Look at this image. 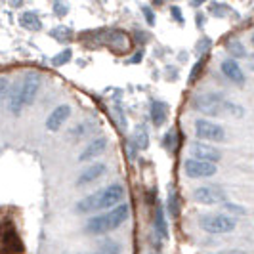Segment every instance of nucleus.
<instances>
[{
	"instance_id": "1",
	"label": "nucleus",
	"mask_w": 254,
	"mask_h": 254,
	"mask_svg": "<svg viewBox=\"0 0 254 254\" xmlns=\"http://www.w3.org/2000/svg\"><path fill=\"white\" fill-rule=\"evenodd\" d=\"M125 193H127L125 186L115 182V184L105 186L103 190H98L96 193L80 199L75 208L78 214H92V212H102V210L105 212V210H111L115 206L123 204Z\"/></svg>"
},
{
	"instance_id": "2",
	"label": "nucleus",
	"mask_w": 254,
	"mask_h": 254,
	"mask_svg": "<svg viewBox=\"0 0 254 254\" xmlns=\"http://www.w3.org/2000/svg\"><path fill=\"white\" fill-rule=\"evenodd\" d=\"M130 218V206L127 203L119 204L111 210H105L102 214L88 218V222L84 224V233L86 235H103L115 231L117 228H121L125 222Z\"/></svg>"
},
{
	"instance_id": "3",
	"label": "nucleus",
	"mask_w": 254,
	"mask_h": 254,
	"mask_svg": "<svg viewBox=\"0 0 254 254\" xmlns=\"http://www.w3.org/2000/svg\"><path fill=\"white\" fill-rule=\"evenodd\" d=\"M199 228L208 235H226L237 228V222L233 216H228L224 212H206L199 216Z\"/></svg>"
},
{
	"instance_id": "4",
	"label": "nucleus",
	"mask_w": 254,
	"mask_h": 254,
	"mask_svg": "<svg viewBox=\"0 0 254 254\" xmlns=\"http://www.w3.org/2000/svg\"><path fill=\"white\" fill-rule=\"evenodd\" d=\"M226 94L224 92H203V94H197L193 98V107L203 115L208 117H218V115L224 113V102H226Z\"/></svg>"
},
{
	"instance_id": "5",
	"label": "nucleus",
	"mask_w": 254,
	"mask_h": 254,
	"mask_svg": "<svg viewBox=\"0 0 254 254\" xmlns=\"http://www.w3.org/2000/svg\"><path fill=\"white\" fill-rule=\"evenodd\" d=\"M195 136L199 141L216 143V141L226 140V130L222 125H218L210 119H197L195 121Z\"/></svg>"
},
{
	"instance_id": "6",
	"label": "nucleus",
	"mask_w": 254,
	"mask_h": 254,
	"mask_svg": "<svg viewBox=\"0 0 254 254\" xmlns=\"http://www.w3.org/2000/svg\"><path fill=\"white\" fill-rule=\"evenodd\" d=\"M193 201L199 204H206V206H212V204H224L228 195H226V190L222 186H216V184H208V186H201L197 190H193L191 193Z\"/></svg>"
},
{
	"instance_id": "7",
	"label": "nucleus",
	"mask_w": 254,
	"mask_h": 254,
	"mask_svg": "<svg viewBox=\"0 0 254 254\" xmlns=\"http://www.w3.org/2000/svg\"><path fill=\"white\" fill-rule=\"evenodd\" d=\"M190 153L191 159H195V161H204V163H212V165L222 161V151L218 147H214L212 143H206V141H191Z\"/></svg>"
},
{
	"instance_id": "8",
	"label": "nucleus",
	"mask_w": 254,
	"mask_h": 254,
	"mask_svg": "<svg viewBox=\"0 0 254 254\" xmlns=\"http://www.w3.org/2000/svg\"><path fill=\"white\" fill-rule=\"evenodd\" d=\"M218 172V166L212 163H204V161H195V159H188L184 163V174L191 180H203L212 178Z\"/></svg>"
},
{
	"instance_id": "9",
	"label": "nucleus",
	"mask_w": 254,
	"mask_h": 254,
	"mask_svg": "<svg viewBox=\"0 0 254 254\" xmlns=\"http://www.w3.org/2000/svg\"><path fill=\"white\" fill-rule=\"evenodd\" d=\"M40 86H42V76L35 73V71L27 73L21 78V98H23V105L25 107L35 103L38 92H40Z\"/></svg>"
},
{
	"instance_id": "10",
	"label": "nucleus",
	"mask_w": 254,
	"mask_h": 254,
	"mask_svg": "<svg viewBox=\"0 0 254 254\" xmlns=\"http://www.w3.org/2000/svg\"><path fill=\"white\" fill-rule=\"evenodd\" d=\"M69 117H71V105H69V103L58 105V107L48 115V119H46V130H50V132L60 130V128L64 127V123H67Z\"/></svg>"
},
{
	"instance_id": "11",
	"label": "nucleus",
	"mask_w": 254,
	"mask_h": 254,
	"mask_svg": "<svg viewBox=\"0 0 254 254\" xmlns=\"http://www.w3.org/2000/svg\"><path fill=\"white\" fill-rule=\"evenodd\" d=\"M220 71L224 73V76L231 80L233 84H239V86H245V82H247V76H245V71H243V67L237 62H233V60H224L222 64H220Z\"/></svg>"
},
{
	"instance_id": "12",
	"label": "nucleus",
	"mask_w": 254,
	"mask_h": 254,
	"mask_svg": "<svg viewBox=\"0 0 254 254\" xmlns=\"http://www.w3.org/2000/svg\"><path fill=\"white\" fill-rule=\"evenodd\" d=\"M105 172H107V166L103 165V163H94V165L86 166V168L78 174V178H76V188L88 186V184H92V182L100 180Z\"/></svg>"
},
{
	"instance_id": "13",
	"label": "nucleus",
	"mask_w": 254,
	"mask_h": 254,
	"mask_svg": "<svg viewBox=\"0 0 254 254\" xmlns=\"http://www.w3.org/2000/svg\"><path fill=\"white\" fill-rule=\"evenodd\" d=\"M105 147H107V138H105V136H98V138H94V140L84 147V151L78 155V161H80V163L92 161V159H96L98 155H102V153L105 151Z\"/></svg>"
},
{
	"instance_id": "14",
	"label": "nucleus",
	"mask_w": 254,
	"mask_h": 254,
	"mask_svg": "<svg viewBox=\"0 0 254 254\" xmlns=\"http://www.w3.org/2000/svg\"><path fill=\"white\" fill-rule=\"evenodd\" d=\"M168 119V105L161 100H153L149 103V121L153 123V127H163Z\"/></svg>"
},
{
	"instance_id": "15",
	"label": "nucleus",
	"mask_w": 254,
	"mask_h": 254,
	"mask_svg": "<svg viewBox=\"0 0 254 254\" xmlns=\"http://www.w3.org/2000/svg\"><path fill=\"white\" fill-rule=\"evenodd\" d=\"M23 98H21V80L13 82L12 90H10V96H8V111L13 115V117H19L21 111H23Z\"/></svg>"
},
{
	"instance_id": "16",
	"label": "nucleus",
	"mask_w": 254,
	"mask_h": 254,
	"mask_svg": "<svg viewBox=\"0 0 254 254\" xmlns=\"http://www.w3.org/2000/svg\"><path fill=\"white\" fill-rule=\"evenodd\" d=\"M153 228H155V235L163 241L168 239V220H166V210L159 204L155 208V216H153Z\"/></svg>"
},
{
	"instance_id": "17",
	"label": "nucleus",
	"mask_w": 254,
	"mask_h": 254,
	"mask_svg": "<svg viewBox=\"0 0 254 254\" xmlns=\"http://www.w3.org/2000/svg\"><path fill=\"white\" fill-rule=\"evenodd\" d=\"M226 52H228L229 60H233V62H237V60H245V58H249V54H247V48H245V44H243L241 40H237V38H231L226 42Z\"/></svg>"
},
{
	"instance_id": "18",
	"label": "nucleus",
	"mask_w": 254,
	"mask_h": 254,
	"mask_svg": "<svg viewBox=\"0 0 254 254\" xmlns=\"http://www.w3.org/2000/svg\"><path fill=\"white\" fill-rule=\"evenodd\" d=\"M19 23L29 31H42V19L37 12H23L19 15Z\"/></svg>"
},
{
	"instance_id": "19",
	"label": "nucleus",
	"mask_w": 254,
	"mask_h": 254,
	"mask_svg": "<svg viewBox=\"0 0 254 254\" xmlns=\"http://www.w3.org/2000/svg\"><path fill=\"white\" fill-rule=\"evenodd\" d=\"M132 141L138 145V149H147V147H149V132H147V127H145V125H136Z\"/></svg>"
},
{
	"instance_id": "20",
	"label": "nucleus",
	"mask_w": 254,
	"mask_h": 254,
	"mask_svg": "<svg viewBox=\"0 0 254 254\" xmlns=\"http://www.w3.org/2000/svg\"><path fill=\"white\" fill-rule=\"evenodd\" d=\"M50 37L56 38V40L62 42V44H67V42H71V38H73V29H71V27H65V25L54 27V29L50 31Z\"/></svg>"
},
{
	"instance_id": "21",
	"label": "nucleus",
	"mask_w": 254,
	"mask_h": 254,
	"mask_svg": "<svg viewBox=\"0 0 254 254\" xmlns=\"http://www.w3.org/2000/svg\"><path fill=\"white\" fill-rule=\"evenodd\" d=\"M165 210L168 212V216H170V218H178V214H180V197H178V193H176L174 190H170V193H168Z\"/></svg>"
},
{
	"instance_id": "22",
	"label": "nucleus",
	"mask_w": 254,
	"mask_h": 254,
	"mask_svg": "<svg viewBox=\"0 0 254 254\" xmlns=\"http://www.w3.org/2000/svg\"><path fill=\"white\" fill-rule=\"evenodd\" d=\"M98 253H102V254H121V253H123V247H121V243L113 241V239H102Z\"/></svg>"
},
{
	"instance_id": "23",
	"label": "nucleus",
	"mask_w": 254,
	"mask_h": 254,
	"mask_svg": "<svg viewBox=\"0 0 254 254\" xmlns=\"http://www.w3.org/2000/svg\"><path fill=\"white\" fill-rule=\"evenodd\" d=\"M71 60H73V50H71V48H64V50L58 52V54L52 58V65H54V67H64V65H67Z\"/></svg>"
},
{
	"instance_id": "24",
	"label": "nucleus",
	"mask_w": 254,
	"mask_h": 254,
	"mask_svg": "<svg viewBox=\"0 0 254 254\" xmlns=\"http://www.w3.org/2000/svg\"><path fill=\"white\" fill-rule=\"evenodd\" d=\"M222 109H224V113L231 115V117H245V109H243V105L231 102V100H226Z\"/></svg>"
},
{
	"instance_id": "25",
	"label": "nucleus",
	"mask_w": 254,
	"mask_h": 254,
	"mask_svg": "<svg viewBox=\"0 0 254 254\" xmlns=\"http://www.w3.org/2000/svg\"><path fill=\"white\" fill-rule=\"evenodd\" d=\"M222 208H224V214H233V216H245L249 210L245 208V206H241V204H235V203H226L222 204Z\"/></svg>"
},
{
	"instance_id": "26",
	"label": "nucleus",
	"mask_w": 254,
	"mask_h": 254,
	"mask_svg": "<svg viewBox=\"0 0 254 254\" xmlns=\"http://www.w3.org/2000/svg\"><path fill=\"white\" fill-rule=\"evenodd\" d=\"M210 38H206V37H203V38H199V42H197V46H195V54L199 56V58H204L206 54H208V50H210Z\"/></svg>"
},
{
	"instance_id": "27",
	"label": "nucleus",
	"mask_w": 254,
	"mask_h": 254,
	"mask_svg": "<svg viewBox=\"0 0 254 254\" xmlns=\"http://www.w3.org/2000/svg\"><path fill=\"white\" fill-rule=\"evenodd\" d=\"M10 90H12V82H10V78H8V76H0V102L8 100Z\"/></svg>"
},
{
	"instance_id": "28",
	"label": "nucleus",
	"mask_w": 254,
	"mask_h": 254,
	"mask_svg": "<svg viewBox=\"0 0 254 254\" xmlns=\"http://www.w3.org/2000/svg\"><path fill=\"white\" fill-rule=\"evenodd\" d=\"M229 8L226 4H220V2H212V4H208V12L212 13L214 17H226V12H228Z\"/></svg>"
},
{
	"instance_id": "29",
	"label": "nucleus",
	"mask_w": 254,
	"mask_h": 254,
	"mask_svg": "<svg viewBox=\"0 0 254 254\" xmlns=\"http://www.w3.org/2000/svg\"><path fill=\"white\" fill-rule=\"evenodd\" d=\"M141 13H143V19L147 21V25L149 27H153L155 23H157V17H155V12H153L151 6L143 4V6H141Z\"/></svg>"
},
{
	"instance_id": "30",
	"label": "nucleus",
	"mask_w": 254,
	"mask_h": 254,
	"mask_svg": "<svg viewBox=\"0 0 254 254\" xmlns=\"http://www.w3.org/2000/svg\"><path fill=\"white\" fill-rule=\"evenodd\" d=\"M204 60H206V56H204V58H199V60L195 62V65H193V69H191V76H190L191 82L199 78V75H201V71H203V67H204Z\"/></svg>"
},
{
	"instance_id": "31",
	"label": "nucleus",
	"mask_w": 254,
	"mask_h": 254,
	"mask_svg": "<svg viewBox=\"0 0 254 254\" xmlns=\"http://www.w3.org/2000/svg\"><path fill=\"white\" fill-rule=\"evenodd\" d=\"M174 141H176V138H174V130H170V132H166L165 136H163L161 145L165 147L166 151H172V149H174Z\"/></svg>"
},
{
	"instance_id": "32",
	"label": "nucleus",
	"mask_w": 254,
	"mask_h": 254,
	"mask_svg": "<svg viewBox=\"0 0 254 254\" xmlns=\"http://www.w3.org/2000/svg\"><path fill=\"white\" fill-rule=\"evenodd\" d=\"M54 13L58 15V17H65L67 13H69V6L65 4V2H54Z\"/></svg>"
},
{
	"instance_id": "33",
	"label": "nucleus",
	"mask_w": 254,
	"mask_h": 254,
	"mask_svg": "<svg viewBox=\"0 0 254 254\" xmlns=\"http://www.w3.org/2000/svg\"><path fill=\"white\" fill-rule=\"evenodd\" d=\"M170 13H172V19H174V21H178L180 25H184V23H186L184 13H182V8H180V6H170Z\"/></svg>"
},
{
	"instance_id": "34",
	"label": "nucleus",
	"mask_w": 254,
	"mask_h": 254,
	"mask_svg": "<svg viewBox=\"0 0 254 254\" xmlns=\"http://www.w3.org/2000/svg\"><path fill=\"white\" fill-rule=\"evenodd\" d=\"M115 113L119 115V123H121V128L125 130V128H127V117H125V113H123V105H121V103H117V105H115Z\"/></svg>"
},
{
	"instance_id": "35",
	"label": "nucleus",
	"mask_w": 254,
	"mask_h": 254,
	"mask_svg": "<svg viewBox=\"0 0 254 254\" xmlns=\"http://www.w3.org/2000/svg\"><path fill=\"white\" fill-rule=\"evenodd\" d=\"M141 58H143V52L140 50V52H136V54H134V56H132V58H130L128 62H130V64H140Z\"/></svg>"
},
{
	"instance_id": "36",
	"label": "nucleus",
	"mask_w": 254,
	"mask_h": 254,
	"mask_svg": "<svg viewBox=\"0 0 254 254\" xmlns=\"http://www.w3.org/2000/svg\"><path fill=\"white\" fill-rule=\"evenodd\" d=\"M218 254H247L245 251H239V249H228V251H220Z\"/></svg>"
},
{
	"instance_id": "37",
	"label": "nucleus",
	"mask_w": 254,
	"mask_h": 254,
	"mask_svg": "<svg viewBox=\"0 0 254 254\" xmlns=\"http://www.w3.org/2000/svg\"><path fill=\"white\" fill-rule=\"evenodd\" d=\"M249 69H251V71H254V54H253V56H249Z\"/></svg>"
},
{
	"instance_id": "38",
	"label": "nucleus",
	"mask_w": 254,
	"mask_h": 254,
	"mask_svg": "<svg viewBox=\"0 0 254 254\" xmlns=\"http://www.w3.org/2000/svg\"><path fill=\"white\" fill-rule=\"evenodd\" d=\"M197 25L203 29V13H197Z\"/></svg>"
},
{
	"instance_id": "39",
	"label": "nucleus",
	"mask_w": 254,
	"mask_h": 254,
	"mask_svg": "<svg viewBox=\"0 0 254 254\" xmlns=\"http://www.w3.org/2000/svg\"><path fill=\"white\" fill-rule=\"evenodd\" d=\"M191 8H199V6H203V2H190Z\"/></svg>"
},
{
	"instance_id": "40",
	"label": "nucleus",
	"mask_w": 254,
	"mask_h": 254,
	"mask_svg": "<svg viewBox=\"0 0 254 254\" xmlns=\"http://www.w3.org/2000/svg\"><path fill=\"white\" fill-rule=\"evenodd\" d=\"M251 42H253V46H254V33H253V37H251Z\"/></svg>"
},
{
	"instance_id": "41",
	"label": "nucleus",
	"mask_w": 254,
	"mask_h": 254,
	"mask_svg": "<svg viewBox=\"0 0 254 254\" xmlns=\"http://www.w3.org/2000/svg\"><path fill=\"white\" fill-rule=\"evenodd\" d=\"M151 254H159V253H151Z\"/></svg>"
}]
</instances>
